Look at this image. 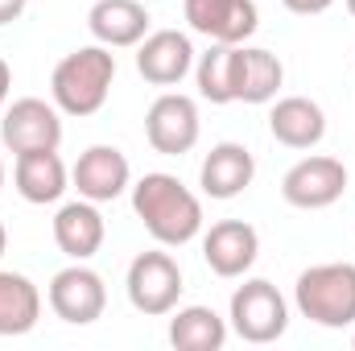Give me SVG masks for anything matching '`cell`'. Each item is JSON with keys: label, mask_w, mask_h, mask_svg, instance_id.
I'll return each mask as SVG.
<instances>
[{"label": "cell", "mask_w": 355, "mask_h": 351, "mask_svg": "<svg viewBox=\"0 0 355 351\" xmlns=\"http://www.w3.org/2000/svg\"><path fill=\"white\" fill-rule=\"evenodd\" d=\"M132 211L162 248H182L202 232V203L178 174H145L132 186Z\"/></svg>", "instance_id": "6da1fadb"}, {"label": "cell", "mask_w": 355, "mask_h": 351, "mask_svg": "<svg viewBox=\"0 0 355 351\" xmlns=\"http://www.w3.org/2000/svg\"><path fill=\"white\" fill-rule=\"evenodd\" d=\"M112 79H116V54L107 46H99V42L95 46H79L50 75L54 108L67 112V116H95L107 103Z\"/></svg>", "instance_id": "7a4b0ae2"}, {"label": "cell", "mask_w": 355, "mask_h": 351, "mask_svg": "<svg viewBox=\"0 0 355 351\" xmlns=\"http://www.w3.org/2000/svg\"><path fill=\"white\" fill-rule=\"evenodd\" d=\"M293 302H297L302 318H310L327 331L355 327V264H310L293 285Z\"/></svg>", "instance_id": "3957f363"}, {"label": "cell", "mask_w": 355, "mask_h": 351, "mask_svg": "<svg viewBox=\"0 0 355 351\" xmlns=\"http://www.w3.org/2000/svg\"><path fill=\"white\" fill-rule=\"evenodd\" d=\"M227 323L232 331L244 339V343H277L285 331H289V306L281 298V289L265 281V277H252L244 281L236 293H232V310H227Z\"/></svg>", "instance_id": "277c9868"}, {"label": "cell", "mask_w": 355, "mask_h": 351, "mask_svg": "<svg viewBox=\"0 0 355 351\" xmlns=\"http://www.w3.org/2000/svg\"><path fill=\"white\" fill-rule=\"evenodd\" d=\"M128 302L137 314L145 318H162V314H174L178 298H182V268L170 252L153 248V252H141L137 261L128 264Z\"/></svg>", "instance_id": "5b68a950"}, {"label": "cell", "mask_w": 355, "mask_h": 351, "mask_svg": "<svg viewBox=\"0 0 355 351\" xmlns=\"http://www.w3.org/2000/svg\"><path fill=\"white\" fill-rule=\"evenodd\" d=\"M46 302L50 310L71 323V327H91L95 318H103V306H107V285L103 277L87 268L83 261L67 264L50 277V289H46Z\"/></svg>", "instance_id": "8992f818"}, {"label": "cell", "mask_w": 355, "mask_h": 351, "mask_svg": "<svg viewBox=\"0 0 355 351\" xmlns=\"http://www.w3.org/2000/svg\"><path fill=\"white\" fill-rule=\"evenodd\" d=\"M343 190H347V166L339 157H327V153L302 157L281 178V198L297 211H322V207L339 203Z\"/></svg>", "instance_id": "52a82bcc"}, {"label": "cell", "mask_w": 355, "mask_h": 351, "mask_svg": "<svg viewBox=\"0 0 355 351\" xmlns=\"http://www.w3.org/2000/svg\"><path fill=\"white\" fill-rule=\"evenodd\" d=\"M198 103L182 91H166L145 112V137L162 157H182L198 145Z\"/></svg>", "instance_id": "ba28073f"}, {"label": "cell", "mask_w": 355, "mask_h": 351, "mask_svg": "<svg viewBox=\"0 0 355 351\" xmlns=\"http://www.w3.org/2000/svg\"><path fill=\"white\" fill-rule=\"evenodd\" d=\"M0 141L4 149L17 157V153H33V149H58L62 145V112L46 99H17L12 108H4V120H0Z\"/></svg>", "instance_id": "9c48e42d"}, {"label": "cell", "mask_w": 355, "mask_h": 351, "mask_svg": "<svg viewBox=\"0 0 355 351\" xmlns=\"http://www.w3.org/2000/svg\"><path fill=\"white\" fill-rule=\"evenodd\" d=\"M182 12L194 33L223 46H244L261 25L257 0H182Z\"/></svg>", "instance_id": "30bf717a"}, {"label": "cell", "mask_w": 355, "mask_h": 351, "mask_svg": "<svg viewBox=\"0 0 355 351\" xmlns=\"http://www.w3.org/2000/svg\"><path fill=\"white\" fill-rule=\"evenodd\" d=\"M261 257V236L244 219H219L202 236V261L211 264L215 277H244Z\"/></svg>", "instance_id": "8fae6325"}, {"label": "cell", "mask_w": 355, "mask_h": 351, "mask_svg": "<svg viewBox=\"0 0 355 351\" xmlns=\"http://www.w3.org/2000/svg\"><path fill=\"white\" fill-rule=\"evenodd\" d=\"M71 182H75L79 198L112 203V198H120L132 186V166H128V157L116 145H91V149L79 153V162L71 170Z\"/></svg>", "instance_id": "7c38bea8"}, {"label": "cell", "mask_w": 355, "mask_h": 351, "mask_svg": "<svg viewBox=\"0 0 355 351\" xmlns=\"http://www.w3.org/2000/svg\"><path fill=\"white\" fill-rule=\"evenodd\" d=\"M137 71L153 87H174L194 71V46L178 29H153L137 46Z\"/></svg>", "instance_id": "4fadbf2b"}, {"label": "cell", "mask_w": 355, "mask_h": 351, "mask_svg": "<svg viewBox=\"0 0 355 351\" xmlns=\"http://www.w3.org/2000/svg\"><path fill=\"white\" fill-rule=\"evenodd\" d=\"M252 178H257V157H252V149L240 145V141H219V145L202 157L198 186H202L207 198L227 203V198L244 194V190L252 186Z\"/></svg>", "instance_id": "5bb4252c"}, {"label": "cell", "mask_w": 355, "mask_h": 351, "mask_svg": "<svg viewBox=\"0 0 355 351\" xmlns=\"http://www.w3.org/2000/svg\"><path fill=\"white\" fill-rule=\"evenodd\" d=\"M149 8L141 0H95L87 12L91 37L107 50H124V46H141L149 33Z\"/></svg>", "instance_id": "9a60e30c"}, {"label": "cell", "mask_w": 355, "mask_h": 351, "mask_svg": "<svg viewBox=\"0 0 355 351\" xmlns=\"http://www.w3.org/2000/svg\"><path fill=\"white\" fill-rule=\"evenodd\" d=\"M268 132L285 149H314L327 137V112L310 95H285L268 112Z\"/></svg>", "instance_id": "2e32d148"}, {"label": "cell", "mask_w": 355, "mask_h": 351, "mask_svg": "<svg viewBox=\"0 0 355 351\" xmlns=\"http://www.w3.org/2000/svg\"><path fill=\"white\" fill-rule=\"evenodd\" d=\"M12 182H17V194L33 207H46V203H58L71 186V170L67 162L58 157V149H33V153H17V166H12Z\"/></svg>", "instance_id": "e0dca14e"}, {"label": "cell", "mask_w": 355, "mask_h": 351, "mask_svg": "<svg viewBox=\"0 0 355 351\" xmlns=\"http://www.w3.org/2000/svg\"><path fill=\"white\" fill-rule=\"evenodd\" d=\"M103 215H99V203L91 198H75V203H62L58 215H54V244L71 257V261H91L99 248H103Z\"/></svg>", "instance_id": "ac0fdd59"}, {"label": "cell", "mask_w": 355, "mask_h": 351, "mask_svg": "<svg viewBox=\"0 0 355 351\" xmlns=\"http://www.w3.org/2000/svg\"><path fill=\"white\" fill-rule=\"evenodd\" d=\"M285 83V67L272 50L236 46V103H268Z\"/></svg>", "instance_id": "d6986e66"}, {"label": "cell", "mask_w": 355, "mask_h": 351, "mask_svg": "<svg viewBox=\"0 0 355 351\" xmlns=\"http://www.w3.org/2000/svg\"><path fill=\"white\" fill-rule=\"evenodd\" d=\"M42 318V293L25 273L0 268V335H29Z\"/></svg>", "instance_id": "ffe728a7"}, {"label": "cell", "mask_w": 355, "mask_h": 351, "mask_svg": "<svg viewBox=\"0 0 355 351\" xmlns=\"http://www.w3.org/2000/svg\"><path fill=\"white\" fill-rule=\"evenodd\" d=\"M170 343L178 351H219L227 343V318H219L211 306H174Z\"/></svg>", "instance_id": "44dd1931"}, {"label": "cell", "mask_w": 355, "mask_h": 351, "mask_svg": "<svg viewBox=\"0 0 355 351\" xmlns=\"http://www.w3.org/2000/svg\"><path fill=\"white\" fill-rule=\"evenodd\" d=\"M194 83L211 103H236V46L211 42V50L194 62Z\"/></svg>", "instance_id": "7402d4cb"}, {"label": "cell", "mask_w": 355, "mask_h": 351, "mask_svg": "<svg viewBox=\"0 0 355 351\" xmlns=\"http://www.w3.org/2000/svg\"><path fill=\"white\" fill-rule=\"evenodd\" d=\"M289 12H297V17H318V12H327L335 0H281Z\"/></svg>", "instance_id": "603a6c76"}, {"label": "cell", "mask_w": 355, "mask_h": 351, "mask_svg": "<svg viewBox=\"0 0 355 351\" xmlns=\"http://www.w3.org/2000/svg\"><path fill=\"white\" fill-rule=\"evenodd\" d=\"M25 4H29V0H0V25H12V21L25 12Z\"/></svg>", "instance_id": "cb8c5ba5"}, {"label": "cell", "mask_w": 355, "mask_h": 351, "mask_svg": "<svg viewBox=\"0 0 355 351\" xmlns=\"http://www.w3.org/2000/svg\"><path fill=\"white\" fill-rule=\"evenodd\" d=\"M8 87H12V71H8V62L0 58V108H4V99H8Z\"/></svg>", "instance_id": "d4e9b609"}, {"label": "cell", "mask_w": 355, "mask_h": 351, "mask_svg": "<svg viewBox=\"0 0 355 351\" xmlns=\"http://www.w3.org/2000/svg\"><path fill=\"white\" fill-rule=\"evenodd\" d=\"M8 252V232H4V223H0V257Z\"/></svg>", "instance_id": "484cf974"}, {"label": "cell", "mask_w": 355, "mask_h": 351, "mask_svg": "<svg viewBox=\"0 0 355 351\" xmlns=\"http://www.w3.org/2000/svg\"><path fill=\"white\" fill-rule=\"evenodd\" d=\"M347 12H352V17H355V0H347Z\"/></svg>", "instance_id": "4316f807"}, {"label": "cell", "mask_w": 355, "mask_h": 351, "mask_svg": "<svg viewBox=\"0 0 355 351\" xmlns=\"http://www.w3.org/2000/svg\"><path fill=\"white\" fill-rule=\"evenodd\" d=\"M0 186H4V162H0Z\"/></svg>", "instance_id": "83f0119b"}, {"label": "cell", "mask_w": 355, "mask_h": 351, "mask_svg": "<svg viewBox=\"0 0 355 351\" xmlns=\"http://www.w3.org/2000/svg\"><path fill=\"white\" fill-rule=\"evenodd\" d=\"M352 348H355V335H352Z\"/></svg>", "instance_id": "f1b7e54d"}]
</instances>
